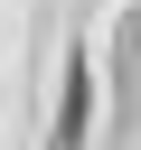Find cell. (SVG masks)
Masks as SVG:
<instances>
[{
	"label": "cell",
	"instance_id": "6da1fadb",
	"mask_svg": "<svg viewBox=\"0 0 141 150\" xmlns=\"http://www.w3.org/2000/svg\"><path fill=\"white\" fill-rule=\"evenodd\" d=\"M85 122H94V66L66 56V103H56V141L47 150H85Z\"/></svg>",
	"mask_w": 141,
	"mask_h": 150
}]
</instances>
